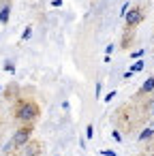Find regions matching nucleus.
Segmentation results:
<instances>
[{
  "instance_id": "1",
  "label": "nucleus",
  "mask_w": 154,
  "mask_h": 156,
  "mask_svg": "<svg viewBox=\"0 0 154 156\" xmlns=\"http://www.w3.org/2000/svg\"><path fill=\"white\" fill-rule=\"evenodd\" d=\"M39 115H41V107H39L34 101H26V98L17 101V105H15V118H17L20 122L32 124V122L39 120Z\"/></svg>"
},
{
  "instance_id": "2",
  "label": "nucleus",
  "mask_w": 154,
  "mask_h": 156,
  "mask_svg": "<svg viewBox=\"0 0 154 156\" xmlns=\"http://www.w3.org/2000/svg\"><path fill=\"white\" fill-rule=\"evenodd\" d=\"M32 133H34V126H32V124H24V126H20V128L15 130V135H13L11 145H13V147H24V145L30 141Z\"/></svg>"
},
{
  "instance_id": "3",
  "label": "nucleus",
  "mask_w": 154,
  "mask_h": 156,
  "mask_svg": "<svg viewBox=\"0 0 154 156\" xmlns=\"http://www.w3.org/2000/svg\"><path fill=\"white\" fill-rule=\"evenodd\" d=\"M143 9L141 7H133V9H128V13L124 15V24H126V32L131 34L133 32V28L135 26H139L141 22H143Z\"/></svg>"
},
{
  "instance_id": "4",
  "label": "nucleus",
  "mask_w": 154,
  "mask_h": 156,
  "mask_svg": "<svg viewBox=\"0 0 154 156\" xmlns=\"http://www.w3.org/2000/svg\"><path fill=\"white\" fill-rule=\"evenodd\" d=\"M24 147H26V156H39L41 154V143L39 141H28Z\"/></svg>"
},
{
  "instance_id": "5",
  "label": "nucleus",
  "mask_w": 154,
  "mask_h": 156,
  "mask_svg": "<svg viewBox=\"0 0 154 156\" xmlns=\"http://www.w3.org/2000/svg\"><path fill=\"white\" fill-rule=\"evenodd\" d=\"M9 15H11V2L7 0V2L2 5V9H0V24H2V26L9 24Z\"/></svg>"
},
{
  "instance_id": "6",
  "label": "nucleus",
  "mask_w": 154,
  "mask_h": 156,
  "mask_svg": "<svg viewBox=\"0 0 154 156\" xmlns=\"http://www.w3.org/2000/svg\"><path fill=\"white\" fill-rule=\"evenodd\" d=\"M152 90H154V77H148L145 83L139 88V94H148V92H152Z\"/></svg>"
},
{
  "instance_id": "7",
  "label": "nucleus",
  "mask_w": 154,
  "mask_h": 156,
  "mask_svg": "<svg viewBox=\"0 0 154 156\" xmlns=\"http://www.w3.org/2000/svg\"><path fill=\"white\" fill-rule=\"evenodd\" d=\"M152 135H154V130H152V128H145V130L139 135V141H145V139H150Z\"/></svg>"
},
{
  "instance_id": "8",
  "label": "nucleus",
  "mask_w": 154,
  "mask_h": 156,
  "mask_svg": "<svg viewBox=\"0 0 154 156\" xmlns=\"http://www.w3.org/2000/svg\"><path fill=\"white\" fill-rule=\"evenodd\" d=\"M143 69V60H139V62H135L133 66H131V73H137V71H141Z\"/></svg>"
},
{
  "instance_id": "9",
  "label": "nucleus",
  "mask_w": 154,
  "mask_h": 156,
  "mask_svg": "<svg viewBox=\"0 0 154 156\" xmlns=\"http://www.w3.org/2000/svg\"><path fill=\"white\" fill-rule=\"evenodd\" d=\"M30 34H32V26H26V30H24V34H22V39L26 41V39H30Z\"/></svg>"
},
{
  "instance_id": "10",
  "label": "nucleus",
  "mask_w": 154,
  "mask_h": 156,
  "mask_svg": "<svg viewBox=\"0 0 154 156\" xmlns=\"http://www.w3.org/2000/svg\"><path fill=\"white\" fill-rule=\"evenodd\" d=\"M94 94H96V98H101V81H96V88H94Z\"/></svg>"
},
{
  "instance_id": "11",
  "label": "nucleus",
  "mask_w": 154,
  "mask_h": 156,
  "mask_svg": "<svg viewBox=\"0 0 154 156\" xmlns=\"http://www.w3.org/2000/svg\"><path fill=\"white\" fill-rule=\"evenodd\" d=\"M86 135H88V139H92V124L86 126Z\"/></svg>"
},
{
  "instance_id": "12",
  "label": "nucleus",
  "mask_w": 154,
  "mask_h": 156,
  "mask_svg": "<svg viewBox=\"0 0 154 156\" xmlns=\"http://www.w3.org/2000/svg\"><path fill=\"white\" fill-rule=\"evenodd\" d=\"M5 69H7L9 73H13V71H15V66H13V62H7V66H5Z\"/></svg>"
},
{
  "instance_id": "13",
  "label": "nucleus",
  "mask_w": 154,
  "mask_h": 156,
  "mask_svg": "<svg viewBox=\"0 0 154 156\" xmlns=\"http://www.w3.org/2000/svg\"><path fill=\"white\" fill-rule=\"evenodd\" d=\"M113 139H116V141H122V137H120V133H118V130H113Z\"/></svg>"
},
{
  "instance_id": "14",
  "label": "nucleus",
  "mask_w": 154,
  "mask_h": 156,
  "mask_svg": "<svg viewBox=\"0 0 154 156\" xmlns=\"http://www.w3.org/2000/svg\"><path fill=\"white\" fill-rule=\"evenodd\" d=\"M103 154H107V156H116V154H113L111 150H103Z\"/></svg>"
}]
</instances>
